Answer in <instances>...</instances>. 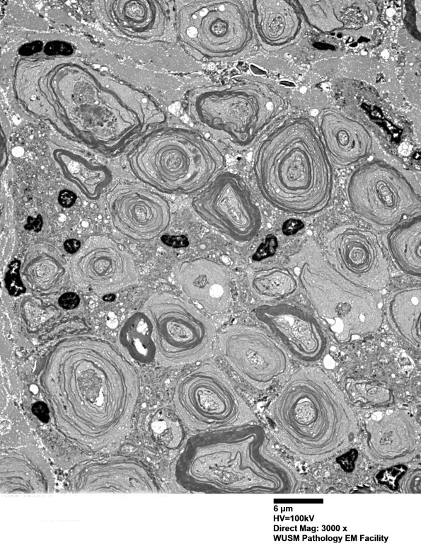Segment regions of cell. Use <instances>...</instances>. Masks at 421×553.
I'll list each match as a JSON object with an SVG mask.
<instances>
[{
	"label": "cell",
	"mask_w": 421,
	"mask_h": 553,
	"mask_svg": "<svg viewBox=\"0 0 421 553\" xmlns=\"http://www.w3.org/2000/svg\"><path fill=\"white\" fill-rule=\"evenodd\" d=\"M175 477L186 491L209 494H288L300 485L299 474L273 452L258 424L191 437L178 457Z\"/></svg>",
	"instance_id": "1"
},
{
	"label": "cell",
	"mask_w": 421,
	"mask_h": 553,
	"mask_svg": "<svg viewBox=\"0 0 421 553\" xmlns=\"http://www.w3.org/2000/svg\"><path fill=\"white\" fill-rule=\"evenodd\" d=\"M38 381L57 411L71 417H122L139 393L130 363L110 343L89 337L54 346L42 361Z\"/></svg>",
	"instance_id": "2"
},
{
	"label": "cell",
	"mask_w": 421,
	"mask_h": 553,
	"mask_svg": "<svg viewBox=\"0 0 421 553\" xmlns=\"http://www.w3.org/2000/svg\"><path fill=\"white\" fill-rule=\"evenodd\" d=\"M253 171L262 196L282 211L314 215L331 199V164L308 118H289L275 127L255 151Z\"/></svg>",
	"instance_id": "3"
},
{
	"label": "cell",
	"mask_w": 421,
	"mask_h": 553,
	"mask_svg": "<svg viewBox=\"0 0 421 553\" xmlns=\"http://www.w3.org/2000/svg\"><path fill=\"white\" fill-rule=\"evenodd\" d=\"M270 414L285 445L303 460L328 459L347 446L358 422L343 392L320 367L295 371L273 399Z\"/></svg>",
	"instance_id": "4"
},
{
	"label": "cell",
	"mask_w": 421,
	"mask_h": 553,
	"mask_svg": "<svg viewBox=\"0 0 421 553\" xmlns=\"http://www.w3.org/2000/svg\"><path fill=\"white\" fill-rule=\"evenodd\" d=\"M289 269L317 316L338 343L376 332L383 321L379 291L358 285L339 273L312 240L289 258Z\"/></svg>",
	"instance_id": "5"
},
{
	"label": "cell",
	"mask_w": 421,
	"mask_h": 553,
	"mask_svg": "<svg viewBox=\"0 0 421 553\" xmlns=\"http://www.w3.org/2000/svg\"><path fill=\"white\" fill-rule=\"evenodd\" d=\"M128 160L139 181L162 193L178 195L204 188L226 164L215 142L180 127H163L148 134Z\"/></svg>",
	"instance_id": "6"
},
{
	"label": "cell",
	"mask_w": 421,
	"mask_h": 553,
	"mask_svg": "<svg viewBox=\"0 0 421 553\" xmlns=\"http://www.w3.org/2000/svg\"><path fill=\"white\" fill-rule=\"evenodd\" d=\"M287 108L285 97L274 84L253 76L197 88L186 101L192 122L222 133L240 147L250 145Z\"/></svg>",
	"instance_id": "7"
},
{
	"label": "cell",
	"mask_w": 421,
	"mask_h": 553,
	"mask_svg": "<svg viewBox=\"0 0 421 553\" xmlns=\"http://www.w3.org/2000/svg\"><path fill=\"white\" fill-rule=\"evenodd\" d=\"M248 1L188 0L175 3L178 42L186 50L212 61L241 55L255 39Z\"/></svg>",
	"instance_id": "8"
},
{
	"label": "cell",
	"mask_w": 421,
	"mask_h": 553,
	"mask_svg": "<svg viewBox=\"0 0 421 553\" xmlns=\"http://www.w3.org/2000/svg\"><path fill=\"white\" fill-rule=\"evenodd\" d=\"M172 399L181 420L207 431L243 422L250 410L224 375L213 365L192 368L176 380Z\"/></svg>",
	"instance_id": "9"
},
{
	"label": "cell",
	"mask_w": 421,
	"mask_h": 553,
	"mask_svg": "<svg viewBox=\"0 0 421 553\" xmlns=\"http://www.w3.org/2000/svg\"><path fill=\"white\" fill-rule=\"evenodd\" d=\"M347 194L354 213L378 226H393L420 212V196L408 179L381 161L356 169L349 178Z\"/></svg>",
	"instance_id": "10"
},
{
	"label": "cell",
	"mask_w": 421,
	"mask_h": 553,
	"mask_svg": "<svg viewBox=\"0 0 421 553\" xmlns=\"http://www.w3.org/2000/svg\"><path fill=\"white\" fill-rule=\"evenodd\" d=\"M144 311L153 323L156 355L162 363H190L210 350L212 325L181 298L167 292L153 295L145 302Z\"/></svg>",
	"instance_id": "11"
},
{
	"label": "cell",
	"mask_w": 421,
	"mask_h": 553,
	"mask_svg": "<svg viewBox=\"0 0 421 553\" xmlns=\"http://www.w3.org/2000/svg\"><path fill=\"white\" fill-rule=\"evenodd\" d=\"M192 207L202 220L237 241L251 240L262 225L260 210L236 173L219 174L193 198Z\"/></svg>",
	"instance_id": "12"
},
{
	"label": "cell",
	"mask_w": 421,
	"mask_h": 553,
	"mask_svg": "<svg viewBox=\"0 0 421 553\" xmlns=\"http://www.w3.org/2000/svg\"><path fill=\"white\" fill-rule=\"evenodd\" d=\"M324 248L328 262L351 282L379 292L388 285V263L371 231L354 224L338 226L326 234Z\"/></svg>",
	"instance_id": "13"
},
{
	"label": "cell",
	"mask_w": 421,
	"mask_h": 553,
	"mask_svg": "<svg viewBox=\"0 0 421 553\" xmlns=\"http://www.w3.org/2000/svg\"><path fill=\"white\" fill-rule=\"evenodd\" d=\"M218 346L233 370L258 389L269 387L289 367L286 351L256 327L231 326L221 333Z\"/></svg>",
	"instance_id": "14"
},
{
	"label": "cell",
	"mask_w": 421,
	"mask_h": 553,
	"mask_svg": "<svg viewBox=\"0 0 421 553\" xmlns=\"http://www.w3.org/2000/svg\"><path fill=\"white\" fill-rule=\"evenodd\" d=\"M70 268L76 283L98 293L117 291L139 280L131 254L105 236H92L85 241Z\"/></svg>",
	"instance_id": "15"
},
{
	"label": "cell",
	"mask_w": 421,
	"mask_h": 553,
	"mask_svg": "<svg viewBox=\"0 0 421 553\" xmlns=\"http://www.w3.org/2000/svg\"><path fill=\"white\" fill-rule=\"evenodd\" d=\"M107 204L114 227L135 241L156 239L169 227L171 221L167 200L142 186H117L108 193Z\"/></svg>",
	"instance_id": "16"
},
{
	"label": "cell",
	"mask_w": 421,
	"mask_h": 553,
	"mask_svg": "<svg viewBox=\"0 0 421 553\" xmlns=\"http://www.w3.org/2000/svg\"><path fill=\"white\" fill-rule=\"evenodd\" d=\"M255 314L298 359L315 361L325 350L327 341L320 324L300 307L288 303L264 304Z\"/></svg>",
	"instance_id": "17"
},
{
	"label": "cell",
	"mask_w": 421,
	"mask_h": 553,
	"mask_svg": "<svg viewBox=\"0 0 421 553\" xmlns=\"http://www.w3.org/2000/svg\"><path fill=\"white\" fill-rule=\"evenodd\" d=\"M365 452L373 462L386 466L405 463L420 451L419 427L413 416L393 410L366 425Z\"/></svg>",
	"instance_id": "18"
},
{
	"label": "cell",
	"mask_w": 421,
	"mask_h": 553,
	"mask_svg": "<svg viewBox=\"0 0 421 553\" xmlns=\"http://www.w3.org/2000/svg\"><path fill=\"white\" fill-rule=\"evenodd\" d=\"M174 278L183 292L207 314L219 316L231 305L230 277L219 263L200 257L180 262Z\"/></svg>",
	"instance_id": "19"
},
{
	"label": "cell",
	"mask_w": 421,
	"mask_h": 553,
	"mask_svg": "<svg viewBox=\"0 0 421 553\" xmlns=\"http://www.w3.org/2000/svg\"><path fill=\"white\" fill-rule=\"evenodd\" d=\"M318 122L326 152L336 165L350 166L370 154L373 139L362 122L333 110H323Z\"/></svg>",
	"instance_id": "20"
},
{
	"label": "cell",
	"mask_w": 421,
	"mask_h": 553,
	"mask_svg": "<svg viewBox=\"0 0 421 553\" xmlns=\"http://www.w3.org/2000/svg\"><path fill=\"white\" fill-rule=\"evenodd\" d=\"M255 33L266 45L280 47L292 42L301 28V18L289 1H252Z\"/></svg>",
	"instance_id": "21"
},
{
	"label": "cell",
	"mask_w": 421,
	"mask_h": 553,
	"mask_svg": "<svg viewBox=\"0 0 421 553\" xmlns=\"http://www.w3.org/2000/svg\"><path fill=\"white\" fill-rule=\"evenodd\" d=\"M66 269L59 251L47 242H35L27 249L20 273L32 290L47 293L61 285Z\"/></svg>",
	"instance_id": "22"
},
{
	"label": "cell",
	"mask_w": 421,
	"mask_h": 553,
	"mask_svg": "<svg viewBox=\"0 0 421 553\" xmlns=\"http://www.w3.org/2000/svg\"><path fill=\"white\" fill-rule=\"evenodd\" d=\"M420 287L408 286L393 292L388 300L386 311L394 333L405 343L420 349Z\"/></svg>",
	"instance_id": "23"
},
{
	"label": "cell",
	"mask_w": 421,
	"mask_h": 553,
	"mask_svg": "<svg viewBox=\"0 0 421 553\" xmlns=\"http://www.w3.org/2000/svg\"><path fill=\"white\" fill-rule=\"evenodd\" d=\"M54 157L64 177L74 183L89 200L98 199L112 181V173L105 166L92 164L83 157L64 150L56 151Z\"/></svg>",
	"instance_id": "24"
},
{
	"label": "cell",
	"mask_w": 421,
	"mask_h": 553,
	"mask_svg": "<svg viewBox=\"0 0 421 553\" xmlns=\"http://www.w3.org/2000/svg\"><path fill=\"white\" fill-rule=\"evenodd\" d=\"M391 255L401 271L420 277L421 273V222L420 216L397 227L388 236Z\"/></svg>",
	"instance_id": "25"
},
{
	"label": "cell",
	"mask_w": 421,
	"mask_h": 553,
	"mask_svg": "<svg viewBox=\"0 0 421 553\" xmlns=\"http://www.w3.org/2000/svg\"><path fill=\"white\" fill-rule=\"evenodd\" d=\"M120 341L129 355L140 363H151L157 355L153 323L145 312L133 313L124 323Z\"/></svg>",
	"instance_id": "26"
},
{
	"label": "cell",
	"mask_w": 421,
	"mask_h": 553,
	"mask_svg": "<svg viewBox=\"0 0 421 553\" xmlns=\"http://www.w3.org/2000/svg\"><path fill=\"white\" fill-rule=\"evenodd\" d=\"M250 285L251 290L259 297L275 300L292 295L299 284L289 268L273 266L255 271Z\"/></svg>",
	"instance_id": "27"
},
{
	"label": "cell",
	"mask_w": 421,
	"mask_h": 553,
	"mask_svg": "<svg viewBox=\"0 0 421 553\" xmlns=\"http://www.w3.org/2000/svg\"><path fill=\"white\" fill-rule=\"evenodd\" d=\"M345 388L352 400L365 406L384 407L393 402L391 389L378 381L349 379Z\"/></svg>",
	"instance_id": "28"
},
{
	"label": "cell",
	"mask_w": 421,
	"mask_h": 553,
	"mask_svg": "<svg viewBox=\"0 0 421 553\" xmlns=\"http://www.w3.org/2000/svg\"><path fill=\"white\" fill-rule=\"evenodd\" d=\"M153 431L165 447L175 450L182 443L184 431L177 415L168 408L158 410L152 418Z\"/></svg>",
	"instance_id": "29"
},
{
	"label": "cell",
	"mask_w": 421,
	"mask_h": 553,
	"mask_svg": "<svg viewBox=\"0 0 421 553\" xmlns=\"http://www.w3.org/2000/svg\"><path fill=\"white\" fill-rule=\"evenodd\" d=\"M303 14L310 25L322 31L340 28L342 23L335 13L333 1H299Z\"/></svg>",
	"instance_id": "30"
},
{
	"label": "cell",
	"mask_w": 421,
	"mask_h": 553,
	"mask_svg": "<svg viewBox=\"0 0 421 553\" xmlns=\"http://www.w3.org/2000/svg\"><path fill=\"white\" fill-rule=\"evenodd\" d=\"M21 263L19 261H12L8 267L6 276V285L9 293L12 295H19L25 291V287L21 279Z\"/></svg>",
	"instance_id": "31"
},
{
	"label": "cell",
	"mask_w": 421,
	"mask_h": 553,
	"mask_svg": "<svg viewBox=\"0 0 421 553\" xmlns=\"http://www.w3.org/2000/svg\"><path fill=\"white\" fill-rule=\"evenodd\" d=\"M406 471V467L403 464L393 465L391 468L380 472L376 478L378 481L388 486L391 489L397 487V481Z\"/></svg>",
	"instance_id": "32"
},
{
	"label": "cell",
	"mask_w": 421,
	"mask_h": 553,
	"mask_svg": "<svg viewBox=\"0 0 421 553\" xmlns=\"http://www.w3.org/2000/svg\"><path fill=\"white\" fill-rule=\"evenodd\" d=\"M279 243L277 237L272 234L267 235L264 241L257 248L253 255V259L261 261L273 256L278 247Z\"/></svg>",
	"instance_id": "33"
},
{
	"label": "cell",
	"mask_w": 421,
	"mask_h": 553,
	"mask_svg": "<svg viewBox=\"0 0 421 553\" xmlns=\"http://www.w3.org/2000/svg\"><path fill=\"white\" fill-rule=\"evenodd\" d=\"M420 469H415L411 471L404 479L402 483V489L405 493H420Z\"/></svg>",
	"instance_id": "34"
},
{
	"label": "cell",
	"mask_w": 421,
	"mask_h": 553,
	"mask_svg": "<svg viewBox=\"0 0 421 553\" xmlns=\"http://www.w3.org/2000/svg\"><path fill=\"white\" fill-rule=\"evenodd\" d=\"M80 303V297L75 292H65L58 299L59 305L64 309H73Z\"/></svg>",
	"instance_id": "35"
},
{
	"label": "cell",
	"mask_w": 421,
	"mask_h": 553,
	"mask_svg": "<svg viewBox=\"0 0 421 553\" xmlns=\"http://www.w3.org/2000/svg\"><path fill=\"white\" fill-rule=\"evenodd\" d=\"M304 224L299 219L290 218L284 221L282 224V233L286 236H292L303 229Z\"/></svg>",
	"instance_id": "36"
},
{
	"label": "cell",
	"mask_w": 421,
	"mask_h": 553,
	"mask_svg": "<svg viewBox=\"0 0 421 553\" xmlns=\"http://www.w3.org/2000/svg\"><path fill=\"white\" fill-rule=\"evenodd\" d=\"M161 240L165 244L174 248L185 247L188 245V239L183 235H163L161 236Z\"/></svg>",
	"instance_id": "37"
},
{
	"label": "cell",
	"mask_w": 421,
	"mask_h": 553,
	"mask_svg": "<svg viewBox=\"0 0 421 553\" xmlns=\"http://www.w3.org/2000/svg\"><path fill=\"white\" fill-rule=\"evenodd\" d=\"M76 194L69 190H62L58 195V202L64 207H70L76 202Z\"/></svg>",
	"instance_id": "38"
},
{
	"label": "cell",
	"mask_w": 421,
	"mask_h": 553,
	"mask_svg": "<svg viewBox=\"0 0 421 553\" xmlns=\"http://www.w3.org/2000/svg\"><path fill=\"white\" fill-rule=\"evenodd\" d=\"M33 414L42 421H47L49 419V410L47 405L41 401L35 403L33 407Z\"/></svg>",
	"instance_id": "39"
},
{
	"label": "cell",
	"mask_w": 421,
	"mask_h": 553,
	"mask_svg": "<svg viewBox=\"0 0 421 553\" xmlns=\"http://www.w3.org/2000/svg\"><path fill=\"white\" fill-rule=\"evenodd\" d=\"M81 246L80 241L75 239H67L64 242V249L69 253H76Z\"/></svg>",
	"instance_id": "40"
},
{
	"label": "cell",
	"mask_w": 421,
	"mask_h": 553,
	"mask_svg": "<svg viewBox=\"0 0 421 553\" xmlns=\"http://www.w3.org/2000/svg\"><path fill=\"white\" fill-rule=\"evenodd\" d=\"M42 220L40 215H38L36 218L28 217V223L25 225V228L27 229H34L35 231H40L42 227Z\"/></svg>",
	"instance_id": "41"
},
{
	"label": "cell",
	"mask_w": 421,
	"mask_h": 553,
	"mask_svg": "<svg viewBox=\"0 0 421 553\" xmlns=\"http://www.w3.org/2000/svg\"><path fill=\"white\" fill-rule=\"evenodd\" d=\"M115 297L113 295H107L103 297V300L106 302L113 301L115 300V298H110Z\"/></svg>",
	"instance_id": "42"
}]
</instances>
